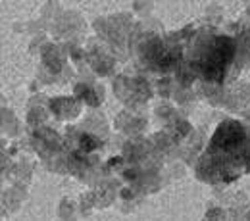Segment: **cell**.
<instances>
[{
	"mask_svg": "<svg viewBox=\"0 0 250 221\" xmlns=\"http://www.w3.org/2000/svg\"><path fill=\"white\" fill-rule=\"evenodd\" d=\"M231 42L229 40H221L218 42V46H216V50H214V54L206 60V71H208V77L212 75V69H216L219 73V77H221V69H223V65H227L229 60H231Z\"/></svg>",
	"mask_w": 250,
	"mask_h": 221,
	"instance_id": "1",
	"label": "cell"
}]
</instances>
